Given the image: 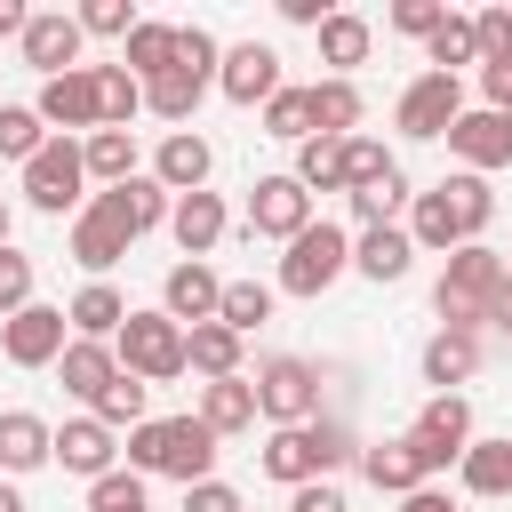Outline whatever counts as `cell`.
Segmentation results:
<instances>
[{"label": "cell", "instance_id": "9", "mask_svg": "<svg viewBox=\"0 0 512 512\" xmlns=\"http://www.w3.org/2000/svg\"><path fill=\"white\" fill-rule=\"evenodd\" d=\"M456 120H464V80H448V72H416V80L400 88V104H392V128L416 136V144L448 136Z\"/></svg>", "mask_w": 512, "mask_h": 512}, {"label": "cell", "instance_id": "38", "mask_svg": "<svg viewBox=\"0 0 512 512\" xmlns=\"http://www.w3.org/2000/svg\"><path fill=\"white\" fill-rule=\"evenodd\" d=\"M96 104H104V128H128L144 112V80L128 64H96Z\"/></svg>", "mask_w": 512, "mask_h": 512}, {"label": "cell", "instance_id": "13", "mask_svg": "<svg viewBox=\"0 0 512 512\" xmlns=\"http://www.w3.org/2000/svg\"><path fill=\"white\" fill-rule=\"evenodd\" d=\"M80 16H64V8H32V24L16 32V48H24V64L40 72V80H64V72H80Z\"/></svg>", "mask_w": 512, "mask_h": 512}, {"label": "cell", "instance_id": "25", "mask_svg": "<svg viewBox=\"0 0 512 512\" xmlns=\"http://www.w3.org/2000/svg\"><path fill=\"white\" fill-rule=\"evenodd\" d=\"M168 232H176L184 264H200V256L224 240V200H216V192H184V200L168 208Z\"/></svg>", "mask_w": 512, "mask_h": 512}, {"label": "cell", "instance_id": "27", "mask_svg": "<svg viewBox=\"0 0 512 512\" xmlns=\"http://www.w3.org/2000/svg\"><path fill=\"white\" fill-rule=\"evenodd\" d=\"M216 440H232V432H248L256 424V376H224V384H200V408H192Z\"/></svg>", "mask_w": 512, "mask_h": 512}, {"label": "cell", "instance_id": "58", "mask_svg": "<svg viewBox=\"0 0 512 512\" xmlns=\"http://www.w3.org/2000/svg\"><path fill=\"white\" fill-rule=\"evenodd\" d=\"M0 248H8V200H0Z\"/></svg>", "mask_w": 512, "mask_h": 512}, {"label": "cell", "instance_id": "37", "mask_svg": "<svg viewBox=\"0 0 512 512\" xmlns=\"http://www.w3.org/2000/svg\"><path fill=\"white\" fill-rule=\"evenodd\" d=\"M440 192H448V208H456L464 240H480V232H488V216H496V192H488V176L456 168V176H440Z\"/></svg>", "mask_w": 512, "mask_h": 512}, {"label": "cell", "instance_id": "8", "mask_svg": "<svg viewBox=\"0 0 512 512\" xmlns=\"http://www.w3.org/2000/svg\"><path fill=\"white\" fill-rule=\"evenodd\" d=\"M408 448H416L424 480L448 472V464H464V448H472V400H464V392H432L424 416L408 424Z\"/></svg>", "mask_w": 512, "mask_h": 512}, {"label": "cell", "instance_id": "16", "mask_svg": "<svg viewBox=\"0 0 512 512\" xmlns=\"http://www.w3.org/2000/svg\"><path fill=\"white\" fill-rule=\"evenodd\" d=\"M216 72H224V64H168L160 80H144V112L168 120V128H192V112H200V96L216 88Z\"/></svg>", "mask_w": 512, "mask_h": 512}, {"label": "cell", "instance_id": "40", "mask_svg": "<svg viewBox=\"0 0 512 512\" xmlns=\"http://www.w3.org/2000/svg\"><path fill=\"white\" fill-rule=\"evenodd\" d=\"M272 296H280V288H264V280H224L216 320H224L232 336H248V328H264V320H272Z\"/></svg>", "mask_w": 512, "mask_h": 512}, {"label": "cell", "instance_id": "46", "mask_svg": "<svg viewBox=\"0 0 512 512\" xmlns=\"http://www.w3.org/2000/svg\"><path fill=\"white\" fill-rule=\"evenodd\" d=\"M400 160L376 144V136H344V192H368V184H384Z\"/></svg>", "mask_w": 512, "mask_h": 512}, {"label": "cell", "instance_id": "33", "mask_svg": "<svg viewBox=\"0 0 512 512\" xmlns=\"http://www.w3.org/2000/svg\"><path fill=\"white\" fill-rule=\"evenodd\" d=\"M80 152H88V184H128V176H144L136 168V136L128 128H96V136H80Z\"/></svg>", "mask_w": 512, "mask_h": 512}, {"label": "cell", "instance_id": "57", "mask_svg": "<svg viewBox=\"0 0 512 512\" xmlns=\"http://www.w3.org/2000/svg\"><path fill=\"white\" fill-rule=\"evenodd\" d=\"M0 512H32V504L16 496V480H0Z\"/></svg>", "mask_w": 512, "mask_h": 512}, {"label": "cell", "instance_id": "54", "mask_svg": "<svg viewBox=\"0 0 512 512\" xmlns=\"http://www.w3.org/2000/svg\"><path fill=\"white\" fill-rule=\"evenodd\" d=\"M400 512H456V496L448 488H416V496H400Z\"/></svg>", "mask_w": 512, "mask_h": 512}, {"label": "cell", "instance_id": "6", "mask_svg": "<svg viewBox=\"0 0 512 512\" xmlns=\"http://www.w3.org/2000/svg\"><path fill=\"white\" fill-rule=\"evenodd\" d=\"M24 200H32L40 216L88 208V152H80V136H48V144H40V160L24 168Z\"/></svg>", "mask_w": 512, "mask_h": 512}, {"label": "cell", "instance_id": "18", "mask_svg": "<svg viewBox=\"0 0 512 512\" xmlns=\"http://www.w3.org/2000/svg\"><path fill=\"white\" fill-rule=\"evenodd\" d=\"M216 88H224L232 104H272L288 80H280V56H272L264 40H240V48H224V72H216Z\"/></svg>", "mask_w": 512, "mask_h": 512}, {"label": "cell", "instance_id": "20", "mask_svg": "<svg viewBox=\"0 0 512 512\" xmlns=\"http://www.w3.org/2000/svg\"><path fill=\"white\" fill-rule=\"evenodd\" d=\"M56 464V424H40L32 408H0V480H24Z\"/></svg>", "mask_w": 512, "mask_h": 512}, {"label": "cell", "instance_id": "10", "mask_svg": "<svg viewBox=\"0 0 512 512\" xmlns=\"http://www.w3.org/2000/svg\"><path fill=\"white\" fill-rule=\"evenodd\" d=\"M64 344H72L64 304H24L16 320H0V360H8V368H56Z\"/></svg>", "mask_w": 512, "mask_h": 512}, {"label": "cell", "instance_id": "15", "mask_svg": "<svg viewBox=\"0 0 512 512\" xmlns=\"http://www.w3.org/2000/svg\"><path fill=\"white\" fill-rule=\"evenodd\" d=\"M448 152H456V168H472V176L512 168V120L488 112V104H464V120L448 128Z\"/></svg>", "mask_w": 512, "mask_h": 512}, {"label": "cell", "instance_id": "21", "mask_svg": "<svg viewBox=\"0 0 512 512\" xmlns=\"http://www.w3.org/2000/svg\"><path fill=\"white\" fill-rule=\"evenodd\" d=\"M208 168H216V152H208L200 128H168L160 152H152V176H160L176 200H184V192H208Z\"/></svg>", "mask_w": 512, "mask_h": 512}, {"label": "cell", "instance_id": "32", "mask_svg": "<svg viewBox=\"0 0 512 512\" xmlns=\"http://www.w3.org/2000/svg\"><path fill=\"white\" fill-rule=\"evenodd\" d=\"M360 112L368 104H360L352 80H312V136H336L344 144V136H360Z\"/></svg>", "mask_w": 512, "mask_h": 512}, {"label": "cell", "instance_id": "35", "mask_svg": "<svg viewBox=\"0 0 512 512\" xmlns=\"http://www.w3.org/2000/svg\"><path fill=\"white\" fill-rule=\"evenodd\" d=\"M120 64H128L136 80H160V72L176 64V24H152V16H144V24L128 32V48H120Z\"/></svg>", "mask_w": 512, "mask_h": 512}, {"label": "cell", "instance_id": "17", "mask_svg": "<svg viewBox=\"0 0 512 512\" xmlns=\"http://www.w3.org/2000/svg\"><path fill=\"white\" fill-rule=\"evenodd\" d=\"M120 432L112 424H96V416H72V424H56V464L64 472H80V480H104V472H120Z\"/></svg>", "mask_w": 512, "mask_h": 512}, {"label": "cell", "instance_id": "45", "mask_svg": "<svg viewBox=\"0 0 512 512\" xmlns=\"http://www.w3.org/2000/svg\"><path fill=\"white\" fill-rule=\"evenodd\" d=\"M144 392H152V384L120 368V376H112V392H104L88 416H96V424H112V432H136V424H144Z\"/></svg>", "mask_w": 512, "mask_h": 512}, {"label": "cell", "instance_id": "53", "mask_svg": "<svg viewBox=\"0 0 512 512\" xmlns=\"http://www.w3.org/2000/svg\"><path fill=\"white\" fill-rule=\"evenodd\" d=\"M184 512H248V504L232 480H200V488H184Z\"/></svg>", "mask_w": 512, "mask_h": 512}, {"label": "cell", "instance_id": "12", "mask_svg": "<svg viewBox=\"0 0 512 512\" xmlns=\"http://www.w3.org/2000/svg\"><path fill=\"white\" fill-rule=\"evenodd\" d=\"M312 224V192L296 184V176H256L248 184V240H296Z\"/></svg>", "mask_w": 512, "mask_h": 512}, {"label": "cell", "instance_id": "49", "mask_svg": "<svg viewBox=\"0 0 512 512\" xmlns=\"http://www.w3.org/2000/svg\"><path fill=\"white\" fill-rule=\"evenodd\" d=\"M32 304V256L24 248H0V320H16Z\"/></svg>", "mask_w": 512, "mask_h": 512}, {"label": "cell", "instance_id": "56", "mask_svg": "<svg viewBox=\"0 0 512 512\" xmlns=\"http://www.w3.org/2000/svg\"><path fill=\"white\" fill-rule=\"evenodd\" d=\"M488 328H496V336L512 344V280H504V296H496V312H488Z\"/></svg>", "mask_w": 512, "mask_h": 512}, {"label": "cell", "instance_id": "1", "mask_svg": "<svg viewBox=\"0 0 512 512\" xmlns=\"http://www.w3.org/2000/svg\"><path fill=\"white\" fill-rule=\"evenodd\" d=\"M128 472L200 488V480H216V432L200 416H144L128 432Z\"/></svg>", "mask_w": 512, "mask_h": 512}, {"label": "cell", "instance_id": "3", "mask_svg": "<svg viewBox=\"0 0 512 512\" xmlns=\"http://www.w3.org/2000/svg\"><path fill=\"white\" fill-rule=\"evenodd\" d=\"M368 440H352L336 416H312V424H280L272 440H264V480H280V488H304V480H336V464H352Z\"/></svg>", "mask_w": 512, "mask_h": 512}, {"label": "cell", "instance_id": "43", "mask_svg": "<svg viewBox=\"0 0 512 512\" xmlns=\"http://www.w3.org/2000/svg\"><path fill=\"white\" fill-rule=\"evenodd\" d=\"M264 136H280V144H312V88H280V96L264 104Z\"/></svg>", "mask_w": 512, "mask_h": 512}, {"label": "cell", "instance_id": "14", "mask_svg": "<svg viewBox=\"0 0 512 512\" xmlns=\"http://www.w3.org/2000/svg\"><path fill=\"white\" fill-rule=\"evenodd\" d=\"M32 112H40L56 136H96V128H104V104H96V64H80V72H64V80H40Z\"/></svg>", "mask_w": 512, "mask_h": 512}, {"label": "cell", "instance_id": "7", "mask_svg": "<svg viewBox=\"0 0 512 512\" xmlns=\"http://www.w3.org/2000/svg\"><path fill=\"white\" fill-rule=\"evenodd\" d=\"M256 416H272V432L280 424H312L320 416V368L304 352H272L256 368Z\"/></svg>", "mask_w": 512, "mask_h": 512}, {"label": "cell", "instance_id": "36", "mask_svg": "<svg viewBox=\"0 0 512 512\" xmlns=\"http://www.w3.org/2000/svg\"><path fill=\"white\" fill-rule=\"evenodd\" d=\"M424 64H432V72H448V80H456L464 64H480V32H472V16H456V8H448V24L424 40Z\"/></svg>", "mask_w": 512, "mask_h": 512}, {"label": "cell", "instance_id": "2", "mask_svg": "<svg viewBox=\"0 0 512 512\" xmlns=\"http://www.w3.org/2000/svg\"><path fill=\"white\" fill-rule=\"evenodd\" d=\"M504 280H512V264L488 248V240H472V248H456L448 264H440V288H432V312H440V328H464V336H488V312H496V296H504Z\"/></svg>", "mask_w": 512, "mask_h": 512}, {"label": "cell", "instance_id": "31", "mask_svg": "<svg viewBox=\"0 0 512 512\" xmlns=\"http://www.w3.org/2000/svg\"><path fill=\"white\" fill-rule=\"evenodd\" d=\"M128 248H136V240H128L120 224H104L96 208H80V216H72V264H80V272H96V280H104Z\"/></svg>", "mask_w": 512, "mask_h": 512}, {"label": "cell", "instance_id": "39", "mask_svg": "<svg viewBox=\"0 0 512 512\" xmlns=\"http://www.w3.org/2000/svg\"><path fill=\"white\" fill-rule=\"evenodd\" d=\"M304 192H344V144L336 136H312V144H296V168H288Z\"/></svg>", "mask_w": 512, "mask_h": 512}, {"label": "cell", "instance_id": "44", "mask_svg": "<svg viewBox=\"0 0 512 512\" xmlns=\"http://www.w3.org/2000/svg\"><path fill=\"white\" fill-rule=\"evenodd\" d=\"M344 200H352V216H360V232H376V224H392V216H400V208H408L416 192H408V176L392 168L384 184H368V192H344Z\"/></svg>", "mask_w": 512, "mask_h": 512}, {"label": "cell", "instance_id": "30", "mask_svg": "<svg viewBox=\"0 0 512 512\" xmlns=\"http://www.w3.org/2000/svg\"><path fill=\"white\" fill-rule=\"evenodd\" d=\"M424 384L432 392H456V384H472V368H480V336H464V328H440L432 344H424Z\"/></svg>", "mask_w": 512, "mask_h": 512}, {"label": "cell", "instance_id": "34", "mask_svg": "<svg viewBox=\"0 0 512 512\" xmlns=\"http://www.w3.org/2000/svg\"><path fill=\"white\" fill-rule=\"evenodd\" d=\"M456 480H464V496H512V440H472Z\"/></svg>", "mask_w": 512, "mask_h": 512}, {"label": "cell", "instance_id": "52", "mask_svg": "<svg viewBox=\"0 0 512 512\" xmlns=\"http://www.w3.org/2000/svg\"><path fill=\"white\" fill-rule=\"evenodd\" d=\"M288 512H352V504L336 480H304V488H288Z\"/></svg>", "mask_w": 512, "mask_h": 512}, {"label": "cell", "instance_id": "29", "mask_svg": "<svg viewBox=\"0 0 512 512\" xmlns=\"http://www.w3.org/2000/svg\"><path fill=\"white\" fill-rule=\"evenodd\" d=\"M368 48H376V24H368V16L336 8V16L320 24V64H328V80H352V64H368Z\"/></svg>", "mask_w": 512, "mask_h": 512}, {"label": "cell", "instance_id": "11", "mask_svg": "<svg viewBox=\"0 0 512 512\" xmlns=\"http://www.w3.org/2000/svg\"><path fill=\"white\" fill-rule=\"evenodd\" d=\"M88 208L104 216V224H120L128 240H144V232H160L168 224V208H176V192L144 168V176H128V184H112V192H88Z\"/></svg>", "mask_w": 512, "mask_h": 512}, {"label": "cell", "instance_id": "24", "mask_svg": "<svg viewBox=\"0 0 512 512\" xmlns=\"http://www.w3.org/2000/svg\"><path fill=\"white\" fill-rule=\"evenodd\" d=\"M56 376H64V392H72V400H88V408H96V400L112 392V376H120V352H112V344L72 336V344H64V360H56Z\"/></svg>", "mask_w": 512, "mask_h": 512}, {"label": "cell", "instance_id": "41", "mask_svg": "<svg viewBox=\"0 0 512 512\" xmlns=\"http://www.w3.org/2000/svg\"><path fill=\"white\" fill-rule=\"evenodd\" d=\"M192 376H208V384H224V376H240V336H232L224 320H208V328H192Z\"/></svg>", "mask_w": 512, "mask_h": 512}, {"label": "cell", "instance_id": "55", "mask_svg": "<svg viewBox=\"0 0 512 512\" xmlns=\"http://www.w3.org/2000/svg\"><path fill=\"white\" fill-rule=\"evenodd\" d=\"M24 24H32V8H16V0H0V40H16Z\"/></svg>", "mask_w": 512, "mask_h": 512}, {"label": "cell", "instance_id": "51", "mask_svg": "<svg viewBox=\"0 0 512 512\" xmlns=\"http://www.w3.org/2000/svg\"><path fill=\"white\" fill-rule=\"evenodd\" d=\"M472 32H480V64H512V8H480Z\"/></svg>", "mask_w": 512, "mask_h": 512}, {"label": "cell", "instance_id": "22", "mask_svg": "<svg viewBox=\"0 0 512 512\" xmlns=\"http://www.w3.org/2000/svg\"><path fill=\"white\" fill-rule=\"evenodd\" d=\"M408 264H416L408 224H376V232H360V240H352V272H360V280H376V288L408 280Z\"/></svg>", "mask_w": 512, "mask_h": 512}, {"label": "cell", "instance_id": "28", "mask_svg": "<svg viewBox=\"0 0 512 512\" xmlns=\"http://www.w3.org/2000/svg\"><path fill=\"white\" fill-rule=\"evenodd\" d=\"M360 472H368V488H384V496H416V488H432L424 464H416V448H408V432H400V440H368V448H360Z\"/></svg>", "mask_w": 512, "mask_h": 512}, {"label": "cell", "instance_id": "42", "mask_svg": "<svg viewBox=\"0 0 512 512\" xmlns=\"http://www.w3.org/2000/svg\"><path fill=\"white\" fill-rule=\"evenodd\" d=\"M40 144H48V120H40L32 104H0V160L32 168V160H40Z\"/></svg>", "mask_w": 512, "mask_h": 512}, {"label": "cell", "instance_id": "48", "mask_svg": "<svg viewBox=\"0 0 512 512\" xmlns=\"http://www.w3.org/2000/svg\"><path fill=\"white\" fill-rule=\"evenodd\" d=\"M144 16H136V0H88L80 8V32H96V40H120L128 48V32H136Z\"/></svg>", "mask_w": 512, "mask_h": 512}, {"label": "cell", "instance_id": "47", "mask_svg": "<svg viewBox=\"0 0 512 512\" xmlns=\"http://www.w3.org/2000/svg\"><path fill=\"white\" fill-rule=\"evenodd\" d=\"M88 512H152L144 504V472H104V480H88Z\"/></svg>", "mask_w": 512, "mask_h": 512}, {"label": "cell", "instance_id": "26", "mask_svg": "<svg viewBox=\"0 0 512 512\" xmlns=\"http://www.w3.org/2000/svg\"><path fill=\"white\" fill-rule=\"evenodd\" d=\"M64 320H72V336H88V344H112V336L128 328V296H120L112 280H88V288L64 304Z\"/></svg>", "mask_w": 512, "mask_h": 512}, {"label": "cell", "instance_id": "50", "mask_svg": "<svg viewBox=\"0 0 512 512\" xmlns=\"http://www.w3.org/2000/svg\"><path fill=\"white\" fill-rule=\"evenodd\" d=\"M448 24V0H392V32H408V40H432Z\"/></svg>", "mask_w": 512, "mask_h": 512}, {"label": "cell", "instance_id": "5", "mask_svg": "<svg viewBox=\"0 0 512 512\" xmlns=\"http://www.w3.org/2000/svg\"><path fill=\"white\" fill-rule=\"evenodd\" d=\"M112 352H120L128 376H144V384H176V376L192 368V328H176L168 312H128V328L112 336Z\"/></svg>", "mask_w": 512, "mask_h": 512}, {"label": "cell", "instance_id": "4", "mask_svg": "<svg viewBox=\"0 0 512 512\" xmlns=\"http://www.w3.org/2000/svg\"><path fill=\"white\" fill-rule=\"evenodd\" d=\"M352 272V232L344 224H328V216H312L296 240H288V256H280V296H328L336 280Z\"/></svg>", "mask_w": 512, "mask_h": 512}, {"label": "cell", "instance_id": "19", "mask_svg": "<svg viewBox=\"0 0 512 512\" xmlns=\"http://www.w3.org/2000/svg\"><path fill=\"white\" fill-rule=\"evenodd\" d=\"M216 304H224V280H216L208 264H168V280H160V312H168L176 328H208Z\"/></svg>", "mask_w": 512, "mask_h": 512}, {"label": "cell", "instance_id": "23", "mask_svg": "<svg viewBox=\"0 0 512 512\" xmlns=\"http://www.w3.org/2000/svg\"><path fill=\"white\" fill-rule=\"evenodd\" d=\"M408 240H416V256H456V248H472L464 240V224H456V208H448V192L432 184V192H416L408 200Z\"/></svg>", "mask_w": 512, "mask_h": 512}]
</instances>
